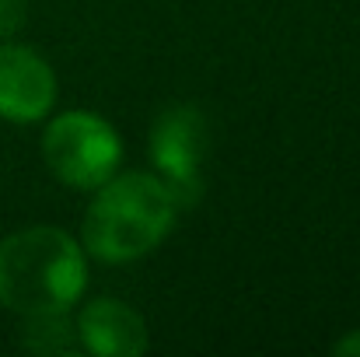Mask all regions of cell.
I'll use <instances>...</instances> for the list:
<instances>
[{"label":"cell","instance_id":"obj_1","mask_svg":"<svg viewBox=\"0 0 360 357\" xmlns=\"http://www.w3.org/2000/svg\"><path fill=\"white\" fill-rule=\"evenodd\" d=\"M84 280V252L60 228H28L0 242V305L18 315L70 312Z\"/></svg>","mask_w":360,"mask_h":357},{"label":"cell","instance_id":"obj_2","mask_svg":"<svg viewBox=\"0 0 360 357\" xmlns=\"http://www.w3.org/2000/svg\"><path fill=\"white\" fill-rule=\"evenodd\" d=\"M102 193L88 207L84 245L102 263H129L150 252L172 232L179 203L158 175H122L98 186Z\"/></svg>","mask_w":360,"mask_h":357},{"label":"cell","instance_id":"obj_3","mask_svg":"<svg viewBox=\"0 0 360 357\" xmlns=\"http://www.w3.org/2000/svg\"><path fill=\"white\" fill-rule=\"evenodd\" d=\"M42 154L60 182L74 189H98L120 168L122 144L102 116L67 113L46 126Z\"/></svg>","mask_w":360,"mask_h":357},{"label":"cell","instance_id":"obj_4","mask_svg":"<svg viewBox=\"0 0 360 357\" xmlns=\"http://www.w3.org/2000/svg\"><path fill=\"white\" fill-rule=\"evenodd\" d=\"M203 116L193 106H172L150 126V161L158 168V179L175 196L179 211L196 207V200L203 196Z\"/></svg>","mask_w":360,"mask_h":357},{"label":"cell","instance_id":"obj_5","mask_svg":"<svg viewBox=\"0 0 360 357\" xmlns=\"http://www.w3.org/2000/svg\"><path fill=\"white\" fill-rule=\"evenodd\" d=\"M56 77L49 63L28 46H0V116L14 123L42 119L53 109Z\"/></svg>","mask_w":360,"mask_h":357},{"label":"cell","instance_id":"obj_6","mask_svg":"<svg viewBox=\"0 0 360 357\" xmlns=\"http://www.w3.org/2000/svg\"><path fill=\"white\" fill-rule=\"evenodd\" d=\"M77 337L88 354L98 357H140L147 351L143 319L116 298H98L77 315Z\"/></svg>","mask_w":360,"mask_h":357},{"label":"cell","instance_id":"obj_7","mask_svg":"<svg viewBox=\"0 0 360 357\" xmlns=\"http://www.w3.org/2000/svg\"><path fill=\"white\" fill-rule=\"evenodd\" d=\"M25 347L35 354H74L81 351V337H77V322H70L67 312H39V315H25V333H21Z\"/></svg>","mask_w":360,"mask_h":357},{"label":"cell","instance_id":"obj_8","mask_svg":"<svg viewBox=\"0 0 360 357\" xmlns=\"http://www.w3.org/2000/svg\"><path fill=\"white\" fill-rule=\"evenodd\" d=\"M25 25V0H0V39L14 35Z\"/></svg>","mask_w":360,"mask_h":357},{"label":"cell","instance_id":"obj_9","mask_svg":"<svg viewBox=\"0 0 360 357\" xmlns=\"http://www.w3.org/2000/svg\"><path fill=\"white\" fill-rule=\"evenodd\" d=\"M336 354L340 357H360V333H350L347 340L336 344Z\"/></svg>","mask_w":360,"mask_h":357}]
</instances>
